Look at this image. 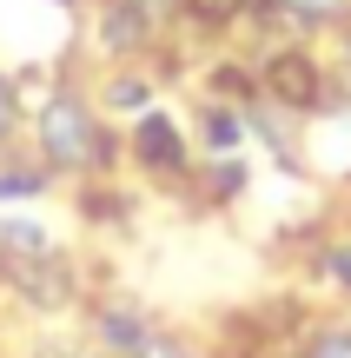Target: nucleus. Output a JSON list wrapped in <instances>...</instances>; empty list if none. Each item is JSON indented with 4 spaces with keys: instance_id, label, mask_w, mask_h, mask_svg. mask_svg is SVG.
Here are the masks:
<instances>
[{
    "instance_id": "nucleus-16",
    "label": "nucleus",
    "mask_w": 351,
    "mask_h": 358,
    "mask_svg": "<svg viewBox=\"0 0 351 358\" xmlns=\"http://www.w3.org/2000/svg\"><path fill=\"white\" fill-rule=\"evenodd\" d=\"M331 272H338V279L351 285V245H345V252H331Z\"/></svg>"
},
{
    "instance_id": "nucleus-1",
    "label": "nucleus",
    "mask_w": 351,
    "mask_h": 358,
    "mask_svg": "<svg viewBox=\"0 0 351 358\" xmlns=\"http://www.w3.org/2000/svg\"><path fill=\"white\" fill-rule=\"evenodd\" d=\"M40 146H47L53 166H80V159L100 153V140H93V120L80 100H53L47 113H40Z\"/></svg>"
},
{
    "instance_id": "nucleus-6",
    "label": "nucleus",
    "mask_w": 351,
    "mask_h": 358,
    "mask_svg": "<svg viewBox=\"0 0 351 358\" xmlns=\"http://www.w3.org/2000/svg\"><path fill=\"white\" fill-rule=\"evenodd\" d=\"M27 285H33V299H40V306H53V299L66 292V279H60V266H53V259H47V266H33V272H27Z\"/></svg>"
},
{
    "instance_id": "nucleus-12",
    "label": "nucleus",
    "mask_w": 351,
    "mask_h": 358,
    "mask_svg": "<svg viewBox=\"0 0 351 358\" xmlns=\"http://www.w3.org/2000/svg\"><path fill=\"white\" fill-rule=\"evenodd\" d=\"M7 133H13V87L0 80V140H7Z\"/></svg>"
},
{
    "instance_id": "nucleus-4",
    "label": "nucleus",
    "mask_w": 351,
    "mask_h": 358,
    "mask_svg": "<svg viewBox=\"0 0 351 358\" xmlns=\"http://www.w3.org/2000/svg\"><path fill=\"white\" fill-rule=\"evenodd\" d=\"M140 34H146V13L133 7V0H119V7H106V47H133Z\"/></svg>"
},
{
    "instance_id": "nucleus-15",
    "label": "nucleus",
    "mask_w": 351,
    "mask_h": 358,
    "mask_svg": "<svg viewBox=\"0 0 351 358\" xmlns=\"http://www.w3.org/2000/svg\"><path fill=\"white\" fill-rule=\"evenodd\" d=\"M318 358H351V338H325V345H318Z\"/></svg>"
},
{
    "instance_id": "nucleus-8",
    "label": "nucleus",
    "mask_w": 351,
    "mask_h": 358,
    "mask_svg": "<svg viewBox=\"0 0 351 358\" xmlns=\"http://www.w3.org/2000/svg\"><path fill=\"white\" fill-rule=\"evenodd\" d=\"M106 338H113V345H133V352L146 345V332H140V319H126V312H113V319H106Z\"/></svg>"
},
{
    "instance_id": "nucleus-10",
    "label": "nucleus",
    "mask_w": 351,
    "mask_h": 358,
    "mask_svg": "<svg viewBox=\"0 0 351 358\" xmlns=\"http://www.w3.org/2000/svg\"><path fill=\"white\" fill-rule=\"evenodd\" d=\"M40 192V173H0V199H33Z\"/></svg>"
},
{
    "instance_id": "nucleus-13",
    "label": "nucleus",
    "mask_w": 351,
    "mask_h": 358,
    "mask_svg": "<svg viewBox=\"0 0 351 358\" xmlns=\"http://www.w3.org/2000/svg\"><path fill=\"white\" fill-rule=\"evenodd\" d=\"M140 358H186V352H179V345H166V338H146Z\"/></svg>"
},
{
    "instance_id": "nucleus-9",
    "label": "nucleus",
    "mask_w": 351,
    "mask_h": 358,
    "mask_svg": "<svg viewBox=\"0 0 351 358\" xmlns=\"http://www.w3.org/2000/svg\"><path fill=\"white\" fill-rule=\"evenodd\" d=\"M186 7H193L199 20H232V13H246L252 0H186Z\"/></svg>"
},
{
    "instance_id": "nucleus-3",
    "label": "nucleus",
    "mask_w": 351,
    "mask_h": 358,
    "mask_svg": "<svg viewBox=\"0 0 351 358\" xmlns=\"http://www.w3.org/2000/svg\"><path fill=\"white\" fill-rule=\"evenodd\" d=\"M133 146H140V159H146V166H179V159H186L179 127H172V120H159V113H146V120H140Z\"/></svg>"
},
{
    "instance_id": "nucleus-5",
    "label": "nucleus",
    "mask_w": 351,
    "mask_h": 358,
    "mask_svg": "<svg viewBox=\"0 0 351 358\" xmlns=\"http://www.w3.org/2000/svg\"><path fill=\"white\" fill-rule=\"evenodd\" d=\"M206 140L225 153V146H239V140H246V120H239V113H212V120H206Z\"/></svg>"
},
{
    "instance_id": "nucleus-2",
    "label": "nucleus",
    "mask_w": 351,
    "mask_h": 358,
    "mask_svg": "<svg viewBox=\"0 0 351 358\" xmlns=\"http://www.w3.org/2000/svg\"><path fill=\"white\" fill-rule=\"evenodd\" d=\"M265 80H272V93H278L285 106H312V100H318V73H312L305 53H278Z\"/></svg>"
},
{
    "instance_id": "nucleus-14",
    "label": "nucleus",
    "mask_w": 351,
    "mask_h": 358,
    "mask_svg": "<svg viewBox=\"0 0 351 358\" xmlns=\"http://www.w3.org/2000/svg\"><path fill=\"white\" fill-rule=\"evenodd\" d=\"M285 7H299V13H338L345 0H285Z\"/></svg>"
},
{
    "instance_id": "nucleus-7",
    "label": "nucleus",
    "mask_w": 351,
    "mask_h": 358,
    "mask_svg": "<svg viewBox=\"0 0 351 358\" xmlns=\"http://www.w3.org/2000/svg\"><path fill=\"white\" fill-rule=\"evenodd\" d=\"M0 239H7L13 252H47V232H40V226H20V219H13V226L0 232Z\"/></svg>"
},
{
    "instance_id": "nucleus-11",
    "label": "nucleus",
    "mask_w": 351,
    "mask_h": 358,
    "mask_svg": "<svg viewBox=\"0 0 351 358\" xmlns=\"http://www.w3.org/2000/svg\"><path fill=\"white\" fill-rule=\"evenodd\" d=\"M113 106H146V80H119V87H113Z\"/></svg>"
}]
</instances>
